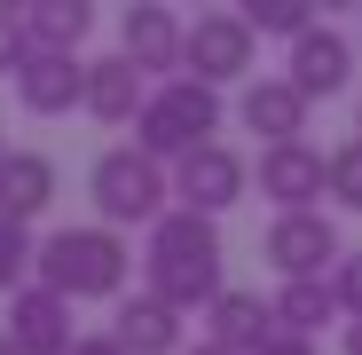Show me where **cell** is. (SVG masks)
<instances>
[{
	"mask_svg": "<svg viewBox=\"0 0 362 355\" xmlns=\"http://www.w3.org/2000/svg\"><path fill=\"white\" fill-rule=\"evenodd\" d=\"M236 16H245V32H252V40H299V32L315 24L308 0H245Z\"/></svg>",
	"mask_w": 362,
	"mask_h": 355,
	"instance_id": "obj_20",
	"label": "cell"
},
{
	"mask_svg": "<svg viewBox=\"0 0 362 355\" xmlns=\"http://www.w3.org/2000/svg\"><path fill=\"white\" fill-rule=\"evenodd\" d=\"M32 253H40L32 229L24 221H0V292H24L32 284Z\"/></svg>",
	"mask_w": 362,
	"mask_h": 355,
	"instance_id": "obj_22",
	"label": "cell"
},
{
	"mask_svg": "<svg viewBox=\"0 0 362 355\" xmlns=\"http://www.w3.org/2000/svg\"><path fill=\"white\" fill-rule=\"evenodd\" d=\"M252 182H260V198L276 213H315V198H323V150L315 142H276V150H260Z\"/></svg>",
	"mask_w": 362,
	"mask_h": 355,
	"instance_id": "obj_10",
	"label": "cell"
},
{
	"mask_svg": "<svg viewBox=\"0 0 362 355\" xmlns=\"http://www.w3.org/2000/svg\"><path fill=\"white\" fill-rule=\"evenodd\" d=\"M331 292H339V316H362V253H346L331 269Z\"/></svg>",
	"mask_w": 362,
	"mask_h": 355,
	"instance_id": "obj_24",
	"label": "cell"
},
{
	"mask_svg": "<svg viewBox=\"0 0 362 355\" xmlns=\"http://www.w3.org/2000/svg\"><path fill=\"white\" fill-rule=\"evenodd\" d=\"M127 269H134V245L103 221H71V229L40 237V253H32V284H47L71 308L79 300H127Z\"/></svg>",
	"mask_w": 362,
	"mask_h": 355,
	"instance_id": "obj_2",
	"label": "cell"
},
{
	"mask_svg": "<svg viewBox=\"0 0 362 355\" xmlns=\"http://www.w3.org/2000/svg\"><path fill=\"white\" fill-rule=\"evenodd\" d=\"M142 292L165 308H213L221 292H228V253H221V229L205 213H158L142 229Z\"/></svg>",
	"mask_w": 362,
	"mask_h": 355,
	"instance_id": "obj_1",
	"label": "cell"
},
{
	"mask_svg": "<svg viewBox=\"0 0 362 355\" xmlns=\"http://www.w3.org/2000/svg\"><path fill=\"white\" fill-rule=\"evenodd\" d=\"M260 355H315V339H291V332H276V339H268Z\"/></svg>",
	"mask_w": 362,
	"mask_h": 355,
	"instance_id": "obj_26",
	"label": "cell"
},
{
	"mask_svg": "<svg viewBox=\"0 0 362 355\" xmlns=\"http://www.w3.org/2000/svg\"><path fill=\"white\" fill-rule=\"evenodd\" d=\"M24 32H32V55H79L87 32H95V9L87 0H32Z\"/></svg>",
	"mask_w": 362,
	"mask_h": 355,
	"instance_id": "obj_18",
	"label": "cell"
},
{
	"mask_svg": "<svg viewBox=\"0 0 362 355\" xmlns=\"http://www.w3.org/2000/svg\"><path fill=\"white\" fill-rule=\"evenodd\" d=\"M260 64V40L245 32V16L236 9H197L189 24H181V79H197V87H245Z\"/></svg>",
	"mask_w": 362,
	"mask_h": 355,
	"instance_id": "obj_5",
	"label": "cell"
},
{
	"mask_svg": "<svg viewBox=\"0 0 362 355\" xmlns=\"http://www.w3.org/2000/svg\"><path fill=\"white\" fill-rule=\"evenodd\" d=\"M118 55L158 87V79H181V16L158 9V0H142V9L118 16Z\"/></svg>",
	"mask_w": 362,
	"mask_h": 355,
	"instance_id": "obj_9",
	"label": "cell"
},
{
	"mask_svg": "<svg viewBox=\"0 0 362 355\" xmlns=\"http://www.w3.org/2000/svg\"><path fill=\"white\" fill-rule=\"evenodd\" d=\"M32 64V32H24V9H0V72H24Z\"/></svg>",
	"mask_w": 362,
	"mask_h": 355,
	"instance_id": "obj_23",
	"label": "cell"
},
{
	"mask_svg": "<svg viewBox=\"0 0 362 355\" xmlns=\"http://www.w3.org/2000/svg\"><path fill=\"white\" fill-rule=\"evenodd\" d=\"M308 95H299L284 72H252L245 79V95H236V118H245V135H260V150H276V142H308Z\"/></svg>",
	"mask_w": 362,
	"mask_h": 355,
	"instance_id": "obj_8",
	"label": "cell"
},
{
	"mask_svg": "<svg viewBox=\"0 0 362 355\" xmlns=\"http://www.w3.org/2000/svg\"><path fill=\"white\" fill-rule=\"evenodd\" d=\"M260 253L276 261V276L284 284H308V276H331L339 261H346V245H339V221L315 205V213H276L268 221V237H260Z\"/></svg>",
	"mask_w": 362,
	"mask_h": 355,
	"instance_id": "obj_7",
	"label": "cell"
},
{
	"mask_svg": "<svg viewBox=\"0 0 362 355\" xmlns=\"http://www.w3.org/2000/svg\"><path fill=\"white\" fill-rule=\"evenodd\" d=\"M284 79L308 95V103H323V95H339L346 79H354V40L339 32V24H308L291 40V64H284Z\"/></svg>",
	"mask_w": 362,
	"mask_h": 355,
	"instance_id": "obj_11",
	"label": "cell"
},
{
	"mask_svg": "<svg viewBox=\"0 0 362 355\" xmlns=\"http://www.w3.org/2000/svg\"><path fill=\"white\" fill-rule=\"evenodd\" d=\"M181 355H228V347H213V339H189V347H181Z\"/></svg>",
	"mask_w": 362,
	"mask_h": 355,
	"instance_id": "obj_28",
	"label": "cell"
},
{
	"mask_svg": "<svg viewBox=\"0 0 362 355\" xmlns=\"http://www.w3.org/2000/svg\"><path fill=\"white\" fill-rule=\"evenodd\" d=\"M110 339L127 347V355H181V347H189V332H181V308L150 300V292H127V300H118Z\"/></svg>",
	"mask_w": 362,
	"mask_h": 355,
	"instance_id": "obj_16",
	"label": "cell"
},
{
	"mask_svg": "<svg viewBox=\"0 0 362 355\" xmlns=\"http://www.w3.org/2000/svg\"><path fill=\"white\" fill-rule=\"evenodd\" d=\"M87 198H95V221L103 229L127 237V229H150L158 213H173V174L150 150H134V142H110L87 166Z\"/></svg>",
	"mask_w": 362,
	"mask_h": 355,
	"instance_id": "obj_3",
	"label": "cell"
},
{
	"mask_svg": "<svg viewBox=\"0 0 362 355\" xmlns=\"http://www.w3.org/2000/svg\"><path fill=\"white\" fill-rule=\"evenodd\" d=\"M221 118H228L221 87L158 79V87H150V103H142V118H134V150H150L158 166H173V158H189V150L221 142Z\"/></svg>",
	"mask_w": 362,
	"mask_h": 355,
	"instance_id": "obj_4",
	"label": "cell"
},
{
	"mask_svg": "<svg viewBox=\"0 0 362 355\" xmlns=\"http://www.w3.org/2000/svg\"><path fill=\"white\" fill-rule=\"evenodd\" d=\"M8 347L16 355H71V300H55L47 284H24V292H8Z\"/></svg>",
	"mask_w": 362,
	"mask_h": 355,
	"instance_id": "obj_12",
	"label": "cell"
},
{
	"mask_svg": "<svg viewBox=\"0 0 362 355\" xmlns=\"http://www.w3.org/2000/svg\"><path fill=\"white\" fill-rule=\"evenodd\" d=\"M0 150H8V142H0Z\"/></svg>",
	"mask_w": 362,
	"mask_h": 355,
	"instance_id": "obj_31",
	"label": "cell"
},
{
	"mask_svg": "<svg viewBox=\"0 0 362 355\" xmlns=\"http://www.w3.org/2000/svg\"><path fill=\"white\" fill-rule=\"evenodd\" d=\"M8 87H16V103L32 118H71L87 103V55H32Z\"/></svg>",
	"mask_w": 362,
	"mask_h": 355,
	"instance_id": "obj_13",
	"label": "cell"
},
{
	"mask_svg": "<svg viewBox=\"0 0 362 355\" xmlns=\"http://www.w3.org/2000/svg\"><path fill=\"white\" fill-rule=\"evenodd\" d=\"M354 142H362V111H354Z\"/></svg>",
	"mask_w": 362,
	"mask_h": 355,
	"instance_id": "obj_30",
	"label": "cell"
},
{
	"mask_svg": "<svg viewBox=\"0 0 362 355\" xmlns=\"http://www.w3.org/2000/svg\"><path fill=\"white\" fill-rule=\"evenodd\" d=\"M0 355H16V347H8V332H0Z\"/></svg>",
	"mask_w": 362,
	"mask_h": 355,
	"instance_id": "obj_29",
	"label": "cell"
},
{
	"mask_svg": "<svg viewBox=\"0 0 362 355\" xmlns=\"http://www.w3.org/2000/svg\"><path fill=\"white\" fill-rule=\"evenodd\" d=\"M323 198H331V205H346V213H362V142L323 150Z\"/></svg>",
	"mask_w": 362,
	"mask_h": 355,
	"instance_id": "obj_21",
	"label": "cell"
},
{
	"mask_svg": "<svg viewBox=\"0 0 362 355\" xmlns=\"http://www.w3.org/2000/svg\"><path fill=\"white\" fill-rule=\"evenodd\" d=\"M71 355H127V347H118L110 332H79V339H71Z\"/></svg>",
	"mask_w": 362,
	"mask_h": 355,
	"instance_id": "obj_25",
	"label": "cell"
},
{
	"mask_svg": "<svg viewBox=\"0 0 362 355\" xmlns=\"http://www.w3.org/2000/svg\"><path fill=\"white\" fill-rule=\"evenodd\" d=\"M55 190H64V174H55L47 150H0V221H40L55 205Z\"/></svg>",
	"mask_w": 362,
	"mask_h": 355,
	"instance_id": "obj_14",
	"label": "cell"
},
{
	"mask_svg": "<svg viewBox=\"0 0 362 355\" xmlns=\"http://www.w3.org/2000/svg\"><path fill=\"white\" fill-rule=\"evenodd\" d=\"M205 339H213V347H228V355H260V347L276 339V316H268V300H260V292L228 284L221 300L205 308Z\"/></svg>",
	"mask_w": 362,
	"mask_h": 355,
	"instance_id": "obj_17",
	"label": "cell"
},
{
	"mask_svg": "<svg viewBox=\"0 0 362 355\" xmlns=\"http://www.w3.org/2000/svg\"><path fill=\"white\" fill-rule=\"evenodd\" d=\"M268 316H276V332H291V339H315L323 324H346V316H339V292H331V276L284 284L276 300H268Z\"/></svg>",
	"mask_w": 362,
	"mask_h": 355,
	"instance_id": "obj_19",
	"label": "cell"
},
{
	"mask_svg": "<svg viewBox=\"0 0 362 355\" xmlns=\"http://www.w3.org/2000/svg\"><path fill=\"white\" fill-rule=\"evenodd\" d=\"M165 174H173V205L181 213H205V221H221L236 198L252 190V158L236 150V142H205L189 158H173Z\"/></svg>",
	"mask_w": 362,
	"mask_h": 355,
	"instance_id": "obj_6",
	"label": "cell"
},
{
	"mask_svg": "<svg viewBox=\"0 0 362 355\" xmlns=\"http://www.w3.org/2000/svg\"><path fill=\"white\" fill-rule=\"evenodd\" d=\"M339 347H346V355H362V316H346V324H339Z\"/></svg>",
	"mask_w": 362,
	"mask_h": 355,
	"instance_id": "obj_27",
	"label": "cell"
},
{
	"mask_svg": "<svg viewBox=\"0 0 362 355\" xmlns=\"http://www.w3.org/2000/svg\"><path fill=\"white\" fill-rule=\"evenodd\" d=\"M142 103H150V79L127 64V55H95V64H87V118H103V127H134V118H142Z\"/></svg>",
	"mask_w": 362,
	"mask_h": 355,
	"instance_id": "obj_15",
	"label": "cell"
}]
</instances>
